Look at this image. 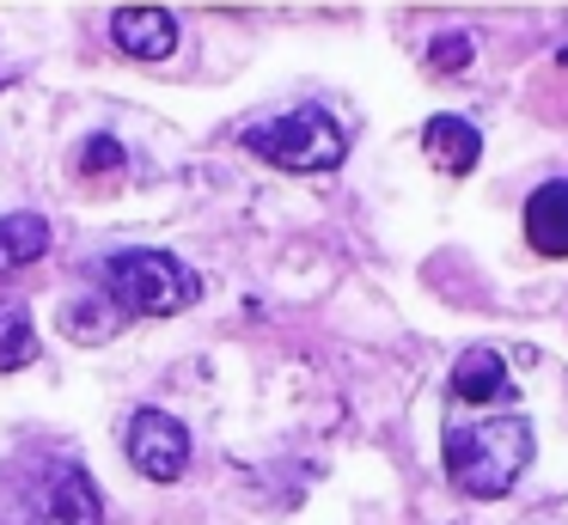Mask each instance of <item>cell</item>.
<instances>
[{
  "instance_id": "cell-1",
  "label": "cell",
  "mask_w": 568,
  "mask_h": 525,
  "mask_svg": "<svg viewBox=\"0 0 568 525\" xmlns=\"http://www.w3.org/2000/svg\"><path fill=\"white\" fill-rule=\"evenodd\" d=\"M446 483L470 501H501L531 464V422L526 415H495V422H446L440 434Z\"/></svg>"
},
{
  "instance_id": "cell-2",
  "label": "cell",
  "mask_w": 568,
  "mask_h": 525,
  "mask_svg": "<svg viewBox=\"0 0 568 525\" xmlns=\"http://www.w3.org/2000/svg\"><path fill=\"white\" fill-rule=\"evenodd\" d=\"M92 275L104 281L123 317H172L202 300V275L172 251H111L104 263H92Z\"/></svg>"
},
{
  "instance_id": "cell-3",
  "label": "cell",
  "mask_w": 568,
  "mask_h": 525,
  "mask_svg": "<svg viewBox=\"0 0 568 525\" xmlns=\"http://www.w3.org/2000/svg\"><path fill=\"white\" fill-rule=\"evenodd\" d=\"M239 141H245V153H257L275 171H336L348 153L343 122L318 104H300V110H282L270 122H251Z\"/></svg>"
},
{
  "instance_id": "cell-4",
  "label": "cell",
  "mask_w": 568,
  "mask_h": 525,
  "mask_svg": "<svg viewBox=\"0 0 568 525\" xmlns=\"http://www.w3.org/2000/svg\"><path fill=\"white\" fill-rule=\"evenodd\" d=\"M129 464H135L148 483H178L190 471V427L165 410H135L129 415Z\"/></svg>"
},
{
  "instance_id": "cell-5",
  "label": "cell",
  "mask_w": 568,
  "mask_h": 525,
  "mask_svg": "<svg viewBox=\"0 0 568 525\" xmlns=\"http://www.w3.org/2000/svg\"><path fill=\"white\" fill-rule=\"evenodd\" d=\"M26 525H104V495L80 464L50 471L26 495Z\"/></svg>"
},
{
  "instance_id": "cell-6",
  "label": "cell",
  "mask_w": 568,
  "mask_h": 525,
  "mask_svg": "<svg viewBox=\"0 0 568 525\" xmlns=\"http://www.w3.org/2000/svg\"><path fill=\"white\" fill-rule=\"evenodd\" d=\"M111 43L135 61H160L178 49V19L165 7H123L111 12Z\"/></svg>"
},
{
  "instance_id": "cell-7",
  "label": "cell",
  "mask_w": 568,
  "mask_h": 525,
  "mask_svg": "<svg viewBox=\"0 0 568 525\" xmlns=\"http://www.w3.org/2000/svg\"><path fill=\"white\" fill-rule=\"evenodd\" d=\"M422 153H428L434 171H446V178H465V171H477V159H483V134L470 129L465 117L440 110V117L422 122Z\"/></svg>"
},
{
  "instance_id": "cell-8",
  "label": "cell",
  "mask_w": 568,
  "mask_h": 525,
  "mask_svg": "<svg viewBox=\"0 0 568 525\" xmlns=\"http://www.w3.org/2000/svg\"><path fill=\"white\" fill-rule=\"evenodd\" d=\"M526 244L538 256H568V178H550L526 202Z\"/></svg>"
},
{
  "instance_id": "cell-9",
  "label": "cell",
  "mask_w": 568,
  "mask_h": 525,
  "mask_svg": "<svg viewBox=\"0 0 568 525\" xmlns=\"http://www.w3.org/2000/svg\"><path fill=\"white\" fill-rule=\"evenodd\" d=\"M453 403H501L514 397V385H507V361L495 349H465L453 361Z\"/></svg>"
},
{
  "instance_id": "cell-10",
  "label": "cell",
  "mask_w": 568,
  "mask_h": 525,
  "mask_svg": "<svg viewBox=\"0 0 568 525\" xmlns=\"http://www.w3.org/2000/svg\"><path fill=\"white\" fill-rule=\"evenodd\" d=\"M50 251V220L43 214H7L0 220V275L7 269H31Z\"/></svg>"
},
{
  "instance_id": "cell-11",
  "label": "cell",
  "mask_w": 568,
  "mask_h": 525,
  "mask_svg": "<svg viewBox=\"0 0 568 525\" xmlns=\"http://www.w3.org/2000/svg\"><path fill=\"white\" fill-rule=\"evenodd\" d=\"M38 361V330H31V305L26 300H0V373Z\"/></svg>"
},
{
  "instance_id": "cell-12",
  "label": "cell",
  "mask_w": 568,
  "mask_h": 525,
  "mask_svg": "<svg viewBox=\"0 0 568 525\" xmlns=\"http://www.w3.org/2000/svg\"><path fill=\"white\" fill-rule=\"evenodd\" d=\"M465 61H470V37H465V31H440V37L428 43V68H434V73H458Z\"/></svg>"
},
{
  "instance_id": "cell-13",
  "label": "cell",
  "mask_w": 568,
  "mask_h": 525,
  "mask_svg": "<svg viewBox=\"0 0 568 525\" xmlns=\"http://www.w3.org/2000/svg\"><path fill=\"white\" fill-rule=\"evenodd\" d=\"M116 165H123V147H116L111 134H92V141L80 147V171H87V178L92 171H116Z\"/></svg>"
}]
</instances>
